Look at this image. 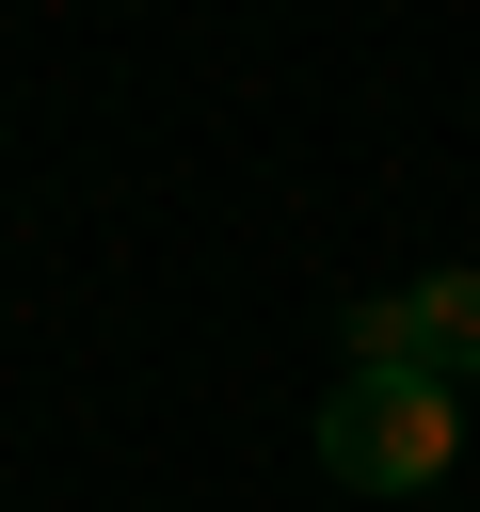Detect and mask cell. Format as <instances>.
Here are the masks:
<instances>
[{
	"label": "cell",
	"instance_id": "2",
	"mask_svg": "<svg viewBox=\"0 0 480 512\" xmlns=\"http://www.w3.org/2000/svg\"><path fill=\"white\" fill-rule=\"evenodd\" d=\"M352 368H432V384H480V272H400L352 304Z\"/></svg>",
	"mask_w": 480,
	"mask_h": 512
},
{
	"label": "cell",
	"instance_id": "1",
	"mask_svg": "<svg viewBox=\"0 0 480 512\" xmlns=\"http://www.w3.org/2000/svg\"><path fill=\"white\" fill-rule=\"evenodd\" d=\"M448 448H464V384H432V368H352V384H320V480H336V496H432Z\"/></svg>",
	"mask_w": 480,
	"mask_h": 512
}]
</instances>
